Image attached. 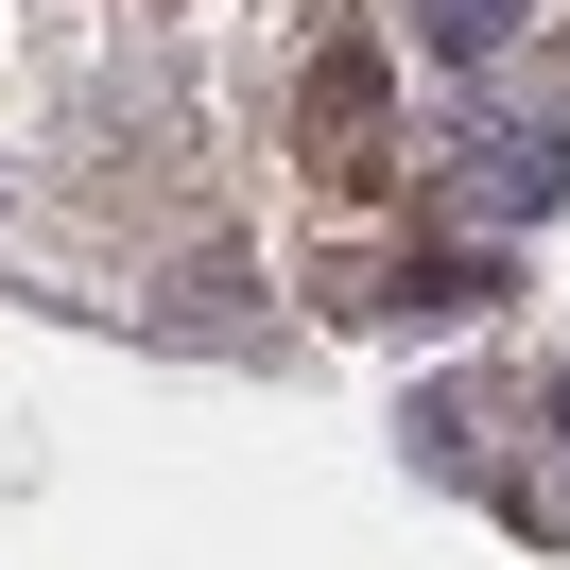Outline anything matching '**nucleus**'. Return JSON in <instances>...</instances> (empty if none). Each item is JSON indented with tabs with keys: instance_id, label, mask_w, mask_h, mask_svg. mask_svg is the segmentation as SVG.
<instances>
[{
	"instance_id": "3",
	"label": "nucleus",
	"mask_w": 570,
	"mask_h": 570,
	"mask_svg": "<svg viewBox=\"0 0 570 570\" xmlns=\"http://www.w3.org/2000/svg\"><path fill=\"white\" fill-rule=\"evenodd\" d=\"M501 36H519V0H432V52H466V70H484Z\"/></svg>"
},
{
	"instance_id": "1",
	"label": "nucleus",
	"mask_w": 570,
	"mask_h": 570,
	"mask_svg": "<svg viewBox=\"0 0 570 570\" xmlns=\"http://www.w3.org/2000/svg\"><path fill=\"white\" fill-rule=\"evenodd\" d=\"M294 139H312V174H381L397 156V87H381V52H312V105H294Z\"/></svg>"
},
{
	"instance_id": "2",
	"label": "nucleus",
	"mask_w": 570,
	"mask_h": 570,
	"mask_svg": "<svg viewBox=\"0 0 570 570\" xmlns=\"http://www.w3.org/2000/svg\"><path fill=\"white\" fill-rule=\"evenodd\" d=\"M570 190V105H519L501 139H466V225H535Z\"/></svg>"
}]
</instances>
